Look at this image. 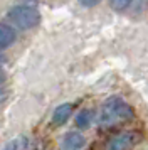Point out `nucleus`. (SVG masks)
Instances as JSON below:
<instances>
[{
	"label": "nucleus",
	"mask_w": 148,
	"mask_h": 150,
	"mask_svg": "<svg viewBox=\"0 0 148 150\" xmlns=\"http://www.w3.org/2000/svg\"><path fill=\"white\" fill-rule=\"evenodd\" d=\"M131 0H111V7L114 10H125L126 7H130Z\"/></svg>",
	"instance_id": "nucleus-8"
},
{
	"label": "nucleus",
	"mask_w": 148,
	"mask_h": 150,
	"mask_svg": "<svg viewBox=\"0 0 148 150\" xmlns=\"http://www.w3.org/2000/svg\"><path fill=\"white\" fill-rule=\"evenodd\" d=\"M15 37H17V34L10 25H5V24L0 22V51L10 47L15 42Z\"/></svg>",
	"instance_id": "nucleus-5"
},
{
	"label": "nucleus",
	"mask_w": 148,
	"mask_h": 150,
	"mask_svg": "<svg viewBox=\"0 0 148 150\" xmlns=\"http://www.w3.org/2000/svg\"><path fill=\"white\" fill-rule=\"evenodd\" d=\"M98 2L99 0H79V4L84 7H94V5H98Z\"/></svg>",
	"instance_id": "nucleus-9"
},
{
	"label": "nucleus",
	"mask_w": 148,
	"mask_h": 150,
	"mask_svg": "<svg viewBox=\"0 0 148 150\" xmlns=\"http://www.w3.org/2000/svg\"><path fill=\"white\" fill-rule=\"evenodd\" d=\"M71 113H73V105H71V103H64V105H59L57 108L54 110L52 123H54V125H64V123L69 120Z\"/></svg>",
	"instance_id": "nucleus-6"
},
{
	"label": "nucleus",
	"mask_w": 148,
	"mask_h": 150,
	"mask_svg": "<svg viewBox=\"0 0 148 150\" xmlns=\"http://www.w3.org/2000/svg\"><path fill=\"white\" fill-rule=\"evenodd\" d=\"M91 120H93V113L89 110H81L79 113H78V116H76V125L81 130H86L91 125Z\"/></svg>",
	"instance_id": "nucleus-7"
},
{
	"label": "nucleus",
	"mask_w": 148,
	"mask_h": 150,
	"mask_svg": "<svg viewBox=\"0 0 148 150\" xmlns=\"http://www.w3.org/2000/svg\"><path fill=\"white\" fill-rule=\"evenodd\" d=\"M138 133L136 132H123L120 135L113 137L106 145V150H128L138 142Z\"/></svg>",
	"instance_id": "nucleus-3"
},
{
	"label": "nucleus",
	"mask_w": 148,
	"mask_h": 150,
	"mask_svg": "<svg viewBox=\"0 0 148 150\" xmlns=\"http://www.w3.org/2000/svg\"><path fill=\"white\" fill-rule=\"evenodd\" d=\"M4 150H17V142H8L4 147Z\"/></svg>",
	"instance_id": "nucleus-10"
},
{
	"label": "nucleus",
	"mask_w": 148,
	"mask_h": 150,
	"mask_svg": "<svg viewBox=\"0 0 148 150\" xmlns=\"http://www.w3.org/2000/svg\"><path fill=\"white\" fill-rule=\"evenodd\" d=\"M5 96H7V91H5V88L0 84V101H2V100H5Z\"/></svg>",
	"instance_id": "nucleus-11"
},
{
	"label": "nucleus",
	"mask_w": 148,
	"mask_h": 150,
	"mask_svg": "<svg viewBox=\"0 0 148 150\" xmlns=\"http://www.w3.org/2000/svg\"><path fill=\"white\" fill-rule=\"evenodd\" d=\"M84 137L78 133V132H69L64 138H62V150H79L84 145Z\"/></svg>",
	"instance_id": "nucleus-4"
},
{
	"label": "nucleus",
	"mask_w": 148,
	"mask_h": 150,
	"mask_svg": "<svg viewBox=\"0 0 148 150\" xmlns=\"http://www.w3.org/2000/svg\"><path fill=\"white\" fill-rule=\"evenodd\" d=\"M130 118H133V110L126 101H123L118 96L106 100L101 108V123L104 125H111L114 122L130 120Z\"/></svg>",
	"instance_id": "nucleus-1"
},
{
	"label": "nucleus",
	"mask_w": 148,
	"mask_h": 150,
	"mask_svg": "<svg viewBox=\"0 0 148 150\" xmlns=\"http://www.w3.org/2000/svg\"><path fill=\"white\" fill-rule=\"evenodd\" d=\"M8 21L19 29H32L40 22V12L32 5H15L8 10Z\"/></svg>",
	"instance_id": "nucleus-2"
}]
</instances>
